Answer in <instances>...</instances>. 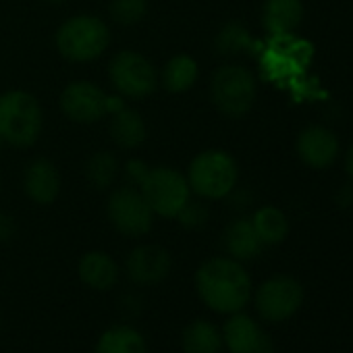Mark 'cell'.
<instances>
[{
  "label": "cell",
  "mask_w": 353,
  "mask_h": 353,
  "mask_svg": "<svg viewBox=\"0 0 353 353\" xmlns=\"http://www.w3.org/2000/svg\"><path fill=\"white\" fill-rule=\"evenodd\" d=\"M194 287L198 299L219 316L243 312L254 293L248 268L229 256H214L202 262L194 274Z\"/></svg>",
  "instance_id": "6da1fadb"
},
{
  "label": "cell",
  "mask_w": 353,
  "mask_h": 353,
  "mask_svg": "<svg viewBox=\"0 0 353 353\" xmlns=\"http://www.w3.org/2000/svg\"><path fill=\"white\" fill-rule=\"evenodd\" d=\"M237 160L221 148L200 152L188 168V183L192 194L202 200H225L237 190Z\"/></svg>",
  "instance_id": "7a4b0ae2"
},
{
  "label": "cell",
  "mask_w": 353,
  "mask_h": 353,
  "mask_svg": "<svg viewBox=\"0 0 353 353\" xmlns=\"http://www.w3.org/2000/svg\"><path fill=\"white\" fill-rule=\"evenodd\" d=\"M44 127L40 100L23 90L0 94V137L13 148L34 145Z\"/></svg>",
  "instance_id": "3957f363"
},
{
  "label": "cell",
  "mask_w": 353,
  "mask_h": 353,
  "mask_svg": "<svg viewBox=\"0 0 353 353\" xmlns=\"http://www.w3.org/2000/svg\"><path fill=\"white\" fill-rule=\"evenodd\" d=\"M135 188L145 198L154 216L174 221L185 204L192 200L188 176L172 166H148Z\"/></svg>",
  "instance_id": "277c9868"
},
{
  "label": "cell",
  "mask_w": 353,
  "mask_h": 353,
  "mask_svg": "<svg viewBox=\"0 0 353 353\" xmlns=\"http://www.w3.org/2000/svg\"><path fill=\"white\" fill-rule=\"evenodd\" d=\"M59 54L71 63H92L110 46V30L96 15H75L54 34Z\"/></svg>",
  "instance_id": "5b68a950"
},
{
  "label": "cell",
  "mask_w": 353,
  "mask_h": 353,
  "mask_svg": "<svg viewBox=\"0 0 353 353\" xmlns=\"http://www.w3.org/2000/svg\"><path fill=\"white\" fill-rule=\"evenodd\" d=\"M256 96L258 81L243 65H225L216 69L210 79V100L214 108L229 119L245 117L254 108Z\"/></svg>",
  "instance_id": "8992f818"
},
{
  "label": "cell",
  "mask_w": 353,
  "mask_h": 353,
  "mask_svg": "<svg viewBox=\"0 0 353 353\" xmlns=\"http://www.w3.org/2000/svg\"><path fill=\"white\" fill-rule=\"evenodd\" d=\"M252 299L262 320L279 324L297 316L305 301V289L291 274H272L254 289Z\"/></svg>",
  "instance_id": "52a82bcc"
},
{
  "label": "cell",
  "mask_w": 353,
  "mask_h": 353,
  "mask_svg": "<svg viewBox=\"0 0 353 353\" xmlns=\"http://www.w3.org/2000/svg\"><path fill=\"white\" fill-rule=\"evenodd\" d=\"M61 110L63 114L73 121V123H81V125H92L102 121L104 117L112 114L114 110L123 108L125 104L121 102V98L117 96H108L98 83L94 81H85V79H77L71 81L59 98Z\"/></svg>",
  "instance_id": "ba28073f"
},
{
  "label": "cell",
  "mask_w": 353,
  "mask_h": 353,
  "mask_svg": "<svg viewBox=\"0 0 353 353\" xmlns=\"http://www.w3.org/2000/svg\"><path fill=\"white\" fill-rule=\"evenodd\" d=\"M108 79L119 96L141 100L156 92L158 71L148 57L135 50H121L108 63Z\"/></svg>",
  "instance_id": "9c48e42d"
},
{
  "label": "cell",
  "mask_w": 353,
  "mask_h": 353,
  "mask_svg": "<svg viewBox=\"0 0 353 353\" xmlns=\"http://www.w3.org/2000/svg\"><path fill=\"white\" fill-rule=\"evenodd\" d=\"M106 214L114 231L129 239L145 237L154 227V212L148 206L145 198L135 185H121L117 188L108 202Z\"/></svg>",
  "instance_id": "30bf717a"
},
{
  "label": "cell",
  "mask_w": 353,
  "mask_h": 353,
  "mask_svg": "<svg viewBox=\"0 0 353 353\" xmlns=\"http://www.w3.org/2000/svg\"><path fill=\"white\" fill-rule=\"evenodd\" d=\"M221 332L223 347L229 353H274L272 336L260 326L254 316L245 312L227 316L225 324L221 326Z\"/></svg>",
  "instance_id": "8fae6325"
},
{
  "label": "cell",
  "mask_w": 353,
  "mask_h": 353,
  "mask_svg": "<svg viewBox=\"0 0 353 353\" xmlns=\"http://www.w3.org/2000/svg\"><path fill=\"white\" fill-rule=\"evenodd\" d=\"M127 276L141 287H152L162 283L172 270V256L166 248L158 243L135 245L125 260Z\"/></svg>",
  "instance_id": "7c38bea8"
},
{
  "label": "cell",
  "mask_w": 353,
  "mask_h": 353,
  "mask_svg": "<svg viewBox=\"0 0 353 353\" xmlns=\"http://www.w3.org/2000/svg\"><path fill=\"white\" fill-rule=\"evenodd\" d=\"M295 152L305 166L314 170H324L336 162L341 143L332 129L324 125H310L299 131L295 141Z\"/></svg>",
  "instance_id": "4fadbf2b"
},
{
  "label": "cell",
  "mask_w": 353,
  "mask_h": 353,
  "mask_svg": "<svg viewBox=\"0 0 353 353\" xmlns=\"http://www.w3.org/2000/svg\"><path fill=\"white\" fill-rule=\"evenodd\" d=\"M26 196L38 206H50L57 202L61 192V174L48 158H36L23 172Z\"/></svg>",
  "instance_id": "5bb4252c"
},
{
  "label": "cell",
  "mask_w": 353,
  "mask_h": 353,
  "mask_svg": "<svg viewBox=\"0 0 353 353\" xmlns=\"http://www.w3.org/2000/svg\"><path fill=\"white\" fill-rule=\"evenodd\" d=\"M303 0H264L262 28L270 38H291L303 21Z\"/></svg>",
  "instance_id": "9a60e30c"
},
{
  "label": "cell",
  "mask_w": 353,
  "mask_h": 353,
  "mask_svg": "<svg viewBox=\"0 0 353 353\" xmlns=\"http://www.w3.org/2000/svg\"><path fill=\"white\" fill-rule=\"evenodd\" d=\"M77 276L88 289L104 293V291H110L117 287L121 270H119L117 260L110 254H106L102 250H92L79 258Z\"/></svg>",
  "instance_id": "2e32d148"
},
{
  "label": "cell",
  "mask_w": 353,
  "mask_h": 353,
  "mask_svg": "<svg viewBox=\"0 0 353 353\" xmlns=\"http://www.w3.org/2000/svg\"><path fill=\"white\" fill-rule=\"evenodd\" d=\"M225 250H227V256L237 260V262H252L256 260L262 250H264V243L260 241L254 225H252V219L243 216V219H237L233 221L227 231H225Z\"/></svg>",
  "instance_id": "e0dca14e"
},
{
  "label": "cell",
  "mask_w": 353,
  "mask_h": 353,
  "mask_svg": "<svg viewBox=\"0 0 353 353\" xmlns=\"http://www.w3.org/2000/svg\"><path fill=\"white\" fill-rule=\"evenodd\" d=\"M200 79V65L194 57L190 54H174L170 57L160 75H158V81L160 85L170 92V94H185L190 92Z\"/></svg>",
  "instance_id": "ac0fdd59"
},
{
  "label": "cell",
  "mask_w": 353,
  "mask_h": 353,
  "mask_svg": "<svg viewBox=\"0 0 353 353\" xmlns=\"http://www.w3.org/2000/svg\"><path fill=\"white\" fill-rule=\"evenodd\" d=\"M108 133L110 139L123 148V150H135L145 141L148 135V127L145 121L141 119V114L133 108H119L110 114V123H108Z\"/></svg>",
  "instance_id": "d6986e66"
},
{
  "label": "cell",
  "mask_w": 353,
  "mask_h": 353,
  "mask_svg": "<svg viewBox=\"0 0 353 353\" xmlns=\"http://www.w3.org/2000/svg\"><path fill=\"white\" fill-rule=\"evenodd\" d=\"M94 353H148V341L131 324H112L98 336Z\"/></svg>",
  "instance_id": "ffe728a7"
},
{
  "label": "cell",
  "mask_w": 353,
  "mask_h": 353,
  "mask_svg": "<svg viewBox=\"0 0 353 353\" xmlns=\"http://www.w3.org/2000/svg\"><path fill=\"white\" fill-rule=\"evenodd\" d=\"M181 347L185 353H221L225 349L221 326L208 318L192 320L181 332Z\"/></svg>",
  "instance_id": "44dd1931"
},
{
  "label": "cell",
  "mask_w": 353,
  "mask_h": 353,
  "mask_svg": "<svg viewBox=\"0 0 353 353\" xmlns=\"http://www.w3.org/2000/svg\"><path fill=\"white\" fill-rule=\"evenodd\" d=\"M250 219H252V225H254L260 241L264 243V248L281 245L289 237V231H291L289 219L276 206H262Z\"/></svg>",
  "instance_id": "7402d4cb"
},
{
  "label": "cell",
  "mask_w": 353,
  "mask_h": 353,
  "mask_svg": "<svg viewBox=\"0 0 353 353\" xmlns=\"http://www.w3.org/2000/svg\"><path fill=\"white\" fill-rule=\"evenodd\" d=\"M121 174V160L114 152L102 150L90 156L85 162V176L94 190L106 192L110 190Z\"/></svg>",
  "instance_id": "603a6c76"
},
{
  "label": "cell",
  "mask_w": 353,
  "mask_h": 353,
  "mask_svg": "<svg viewBox=\"0 0 353 353\" xmlns=\"http://www.w3.org/2000/svg\"><path fill=\"white\" fill-rule=\"evenodd\" d=\"M214 44H216L219 54H223V57H237V54H243V52L252 50L254 38H252L250 30L243 23L231 21V23H227L219 32Z\"/></svg>",
  "instance_id": "cb8c5ba5"
},
{
  "label": "cell",
  "mask_w": 353,
  "mask_h": 353,
  "mask_svg": "<svg viewBox=\"0 0 353 353\" xmlns=\"http://www.w3.org/2000/svg\"><path fill=\"white\" fill-rule=\"evenodd\" d=\"M108 13L119 26H135L148 15V0H110Z\"/></svg>",
  "instance_id": "d4e9b609"
},
{
  "label": "cell",
  "mask_w": 353,
  "mask_h": 353,
  "mask_svg": "<svg viewBox=\"0 0 353 353\" xmlns=\"http://www.w3.org/2000/svg\"><path fill=\"white\" fill-rule=\"evenodd\" d=\"M176 223H179L183 229H190V231H198V229H202L206 223H208V208L202 204V202H194V200H190L188 204H185V208L176 214V219H174Z\"/></svg>",
  "instance_id": "484cf974"
},
{
  "label": "cell",
  "mask_w": 353,
  "mask_h": 353,
  "mask_svg": "<svg viewBox=\"0 0 353 353\" xmlns=\"http://www.w3.org/2000/svg\"><path fill=\"white\" fill-rule=\"evenodd\" d=\"M17 233V223L11 214L0 212V241H11Z\"/></svg>",
  "instance_id": "4316f807"
},
{
  "label": "cell",
  "mask_w": 353,
  "mask_h": 353,
  "mask_svg": "<svg viewBox=\"0 0 353 353\" xmlns=\"http://www.w3.org/2000/svg\"><path fill=\"white\" fill-rule=\"evenodd\" d=\"M334 204L343 210H349L353 206V183H345L334 194Z\"/></svg>",
  "instance_id": "83f0119b"
},
{
  "label": "cell",
  "mask_w": 353,
  "mask_h": 353,
  "mask_svg": "<svg viewBox=\"0 0 353 353\" xmlns=\"http://www.w3.org/2000/svg\"><path fill=\"white\" fill-rule=\"evenodd\" d=\"M345 170L349 174V179L353 181V143L349 145L347 154H345Z\"/></svg>",
  "instance_id": "f1b7e54d"
},
{
  "label": "cell",
  "mask_w": 353,
  "mask_h": 353,
  "mask_svg": "<svg viewBox=\"0 0 353 353\" xmlns=\"http://www.w3.org/2000/svg\"><path fill=\"white\" fill-rule=\"evenodd\" d=\"M46 3H52V5H61V3H67V0H46Z\"/></svg>",
  "instance_id": "f546056e"
},
{
  "label": "cell",
  "mask_w": 353,
  "mask_h": 353,
  "mask_svg": "<svg viewBox=\"0 0 353 353\" xmlns=\"http://www.w3.org/2000/svg\"><path fill=\"white\" fill-rule=\"evenodd\" d=\"M0 192H3V174H0Z\"/></svg>",
  "instance_id": "4dcf8cb0"
},
{
  "label": "cell",
  "mask_w": 353,
  "mask_h": 353,
  "mask_svg": "<svg viewBox=\"0 0 353 353\" xmlns=\"http://www.w3.org/2000/svg\"><path fill=\"white\" fill-rule=\"evenodd\" d=\"M3 143H5V141H3V137H0V150H3Z\"/></svg>",
  "instance_id": "1f68e13d"
}]
</instances>
